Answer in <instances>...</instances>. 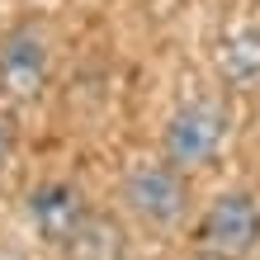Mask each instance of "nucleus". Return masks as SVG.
Segmentation results:
<instances>
[{"instance_id": "obj_1", "label": "nucleus", "mask_w": 260, "mask_h": 260, "mask_svg": "<svg viewBox=\"0 0 260 260\" xmlns=\"http://www.w3.org/2000/svg\"><path fill=\"white\" fill-rule=\"evenodd\" d=\"M227 133H232V109L222 100H189L166 123V161L180 166V171L208 166L222 151Z\"/></svg>"}, {"instance_id": "obj_9", "label": "nucleus", "mask_w": 260, "mask_h": 260, "mask_svg": "<svg viewBox=\"0 0 260 260\" xmlns=\"http://www.w3.org/2000/svg\"><path fill=\"white\" fill-rule=\"evenodd\" d=\"M194 260H227V255H213V251H199Z\"/></svg>"}, {"instance_id": "obj_5", "label": "nucleus", "mask_w": 260, "mask_h": 260, "mask_svg": "<svg viewBox=\"0 0 260 260\" xmlns=\"http://www.w3.org/2000/svg\"><path fill=\"white\" fill-rule=\"evenodd\" d=\"M85 218H90L85 194L76 185H67V180H48V185H38L28 194V222H34V232L48 246H67L85 227Z\"/></svg>"}, {"instance_id": "obj_4", "label": "nucleus", "mask_w": 260, "mask_h": 260, "mask_svg": "<svg viewBox=\"0 0 260 260\" xmlns=\"http://www.w3.org/2000/svg\"><path fill=\"white\" fill-rule=\"evenodd\" d=\"M260 241V208L251 194H218L204 213V222H199V246L213 251V255H246L255 251Z\"/></svg>"}, {"instance_id": "obj_8", "label": "nucleus", "mask_w": 260, "mask_h": 260, "mask_svg": "<svg viewBox=\"0 0 260 260\" xmlns=\"http://www.w3.org/2000/svg\"><path fill=\"white\" fill-rule=\"evenodd\" d=\"M10 161H14V123L10 114H0V175L10 171Z\"/></svg>"}, {"instance_id": "obj_2", "label": "nucleus", "mask_w": 260, "mask_h": 260, "mask_svg": "<svg viewBox=\"0 0 260 260\" xmlns=\"http://www.w3.org/2000/svg\"><path fill=\"white\" fill-rule=\"evenodd\" d=\"M123 199L133 204L137 218H147V222H156V227H171V222L185 218V208H189L185 171L171 166V161H142V166L128 171Z\"/></svg>"}, {"instance_id": "obj_6", "label": "nucleus", "mask_w": 260, "mask_h": 260, "mask_svg": "<svg viewBox=\"0 0 260 260\" xmlns=\"http://www.w3.org/2000/svg\"><path fill=\"white\" fill-rule=\"evenodd\" d=\"M213 67L227 85H255L260 81V24L227 28L213 48Z\"/></svg>"}, {"instance_id": "obj_3", "label": "nucleus", "mask_w": 260, "mask_h": 260, "mask_svg": "<svg viewBox=\"0 0 260 260\" xmlns=\"http://www.w3.org/2000/svg\"><path fill=\"white\" fill-rule=\"evenodd\" d=\"M48 38L38 24H14L0 38V95L10 104H28L38 100V90L48 85Z\"/></svg>"}, {"instance_id": "obj_7", "label": "nucleus", "mask_w": 260, "mask_h": 260, "mask_svg": "<svg viewBox=\"0 0 260 260\" xmlns=\"http://www.w3.org/2000/svg\"><path fill=\"white\" fill-rule=\"evenodd\" d=\"M62 251L71 260H123V227H118L114 218H104V213H90L85 227Z\"/></svg>"}]
</instances>
